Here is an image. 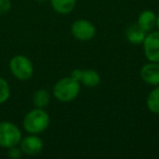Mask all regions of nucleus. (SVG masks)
<instances>
[{
  "label": "nucleus",
  "mask_w": 159,
  "mask_h": 159,
  "mask_svg": "<svg viewBox=\"0 0 159 159\" xmlns=\"http://www.w3.org/2000/svg\"><path fill=\"white\" fill-rule=\"evenodd\" d=\"M156 29L159 31V13L157 14V19H156Z\"/></svg>",
  "instance_id": "a211bd4d"
},
{
  "label": "nucleus",
  "mask_w": 159,
  "mask_h": 159,
  "mask_svg": "<svg viewBox=\"0 0 159 159\" xmlns=\"http://www.w3.org/2000/svg\"><path fill=\"white\" fill-rule=\"evenodd\" d=\"M71 76L76 79L81 85H84L85 87L93 89L99 85L100 83V75L94 69H75L71 72Z\"/></svg>",
  "instance_id": "0eeeda50"
},
{
  "label": "nucleus",
  "mask_w": 159,
  "mask_h": 159,
  "mask_svg": "<svg viewBox=\"0 0 159 159\" xmlns=\"http://www.w3.org/2000/svg\"><path fill=\"white\" fill-rule=\"evenodd\" d=\"M50 124V116L45 109L34 108L30 110L23 119V129L29 134H38L45 132Z\"/></svg>",
  "instance_id": "f03ea898"
},
{
  "label": "nucleus",
  "mask_w": 159,
  "mask_h": 159,
  "mask_svg": "<svg viewBox=\"0 0 159 159\" xmlns=\"http://www.w3.org/2000/svg\"><path fill=\"white\" fill-rule=\"evenodd\" d=\"M19 146H20L23 155L37 156L42 152L43 148H44V142L38 134H29L27 136L22 137Z\"/></svg>",
  "instance_id": "6e6552de"
},
{
  "label": "nucleus",
  "mask_w": 159,
  "mask_h": 159,
  "mask_svg": "<svg viewBox=\"0 0 159 159\" xmlns=\"http://www.w3.org/2000/svg\"><path fill=\"white\" fill-rule=\"evenodd\" d=\"M50 5L55 12L66 16L75 9L76 0H50Z\"/></svg>",
  "instance_id": "f8f14e48"
},
{
  "label": "nucleus",
  "mask_w": 159,
  "mask_h": 159,
  "mask_svg": "<svg viewBox=\"0 0 159 159\" xmlns=\"http://www.w3.org/2000/svg\"><path fill=\"white\" fill-rule=\"evenodd\" d=\"M146 32L143 31L139 25L131 24L125 31V37L128 42L132 45H142L146 37Z\"/></svg>",
  "instance_id": "9b49d317"
},
{
  "label": "nucleus",
  "mask_w": 159,
  "mask_h": 159,
  "mask_svg": "<svg viewBox=\"0 0 159 159\" xmlns=\"http://www.w3.org/2000/svg\"><path fill=\"white\" fill-rule=\"evenodd\" d=\"M139 76L146 84L157 86L159 85V62L148 61L141 68Z\"/></svg>",
  "instance_id": "1a4fd4ad"
},
{
  "label": "nucleus",
  "mask_w": 159,
  "mask_h": 159,
  "mask_svg": "<svg viewBox=\"0 0 159 159\" xmlns=\"http://www.w3.org/2000/svg\"><path fill=\"white\" fill-rule=\"evenodd\" d=\"M10 95H11V89L9 83L3 77L0 76V105L8 102Z\"/></svg>",
  "instance_id": "2eb2a0df"
},
{
  "label": "nucleus",
  "mask_w": 159,
  "mask_h": 159,
  "mask_svg": "<svg viewBox=\"0 0 159 159\" xmlns=\"http://www.w3.org/2000/svg\"><path fill=\"white\" fill-rule=\"evenodd\" d=\"M143 51L146 59L152 62H159V31H152L146 34L143 42Z\"/></svg>",
  "instance_id": "423d86ee"
},
{
  "label": "nucleus",
  "mask_w": 159,
  "mask_h": 159,
  "mask_svg": "<svg viewBox=\"0 0 159 159\" xmlns=\"http://www.w3.org/2000/svg\"><path fill=\"white\" fill-rule=\"evenodd\" d=\"M22 137V132L20 128L13 122H0V147L8 149L12 146L19 145Z\"/></svg>",
  "instance_id": "20e7f679"
},
{
  "label": "nucleus",
  "mask_w": 159,
  "mask_h": 159,
  "mask_svg": "<svg viewBox=\"0 0 159 159\" xmlns=\"http://www.w3.org/2000/svg\"><path fill=\"white\" fill-rule=\"evenodd\" d=\"M9 68L12 75L19 81H27L34 74L33 62L23 55H16L10 60Z\"/></svg>",
  "instance_id": "7ed1b4c3"
},
{
  "label": "nucleus",
  "mask_w": 159,
  "mask_h": 159,
  "mask_svg": "<svg viewBox=\"0 0 159 159\" xmlns=\"http://www.w3.org/2000/svg\"><path fill=\"white\" fill-rule=\"evenodd\" d=\"M157 14L152 10H144L139 14L136 24L146 33L154 31L156 29Z\"/></svg>",
  "instance_id": "9d476101"
},
{
  "label": "nucleus",
  "mask_w": 159,
  "mask_h": 159,
  "mask_svg": "<svg viewBox=\"0 0 159 159\" xmlns=\"http://www.w3.org/2000/svg\"><path fill=\"white\" fill-rule=\"evenodd\" d=\"M36 1H37V2H46L47 0H36Z\"/></svg>",
  "instance_id": "6ab92c4d"
},
{
  "label": "nucleus",
  "mask_w": 159,
  "mask_h": 159,
  "mask_svg": "<svg viewBox=\"0 0 159 159\" xmlns=\"http://www.w3.org/2000/svg\"><path fill=\"white\" fill-rule=\"evenodd\" d=\"M50 99H51L50 93L45 89H39L37 91H35V93L33 94L32 102H33L34 107L45 109L49 105Z\"/></svg>",
  "instance_id": "ddd939ff"
},
{
  "label": "nucleus",
  "mask_w": 159,
  "mask_h": 159,
  "mask_svg": "<svg viewBox=\"0 0 159 159\" xmlns=\"http://www.w3.org/2000/svg\"><path fill=\"white\" fill-rule=\"evenodd\" d=\"M8 156L11 159H20L23 156V152L21 150L20 146H12V147L8 148Z\"/></svg>",
  "instance_id": "dca6fc26"
},
{
  "label": "nucleus",
  "mask_w": 159,
  "mask_h": 159,
  "mask_svg": "<svg viewBox=\"0 0 159 159\" xmlns=\"http://www.w3.org/2000/svg\"><path fill=\"white\" fill-rule=\"evenodd\" d=\"M81 93V83L73 76H64L58 80L52 87V95L58 102H71Z\"/></svg>",
  "instance_id": "f257e3e1"
},
{
  "label": "nucleus",
  "mask_w": 159,
  "mask_h": 159,
  "mask_svg": "<svg viewBox=\"0 0 159 159\" xmlns=\"http://www.w3.org/2000/svg\"><path fill=\"white\" fill-rule=\"evenodd\" d=\"M71 34L80 42H89L96 35V27L86 19H77L71 25Z\"/></svg>",
  "instance_id": "39448f33"
},
{
  "label": "nucleus",
  "mask_w": 159,
  "mask_h": 159,
  "mask_svg": "<svg viewBox=\"0 0 159 159\" xmlns=\"http://www.w3.org/2000/svg\"><path fill=\"white\" fill-rule=\"evenodd\" d=\"M146 107L154 115H159V85L154 86L146 98Z\"/></svg>",
  "instance_id": "4468645a"
},
{
  "label": "nucleus",
  "mask_w": 159,
  "mask_h": 159,
  "mask_svg": "<svg viewBox=\"0 0 159 159\" xmlns=\"http://www.w3.org/2000/svg\"><path fill=\"white\" fill-rule=\"evenodd\" d=\"M11 9V0H0V14L8 13Z\"/></svg>",
  "instance_id": "f3484780"
}]
</instances>
